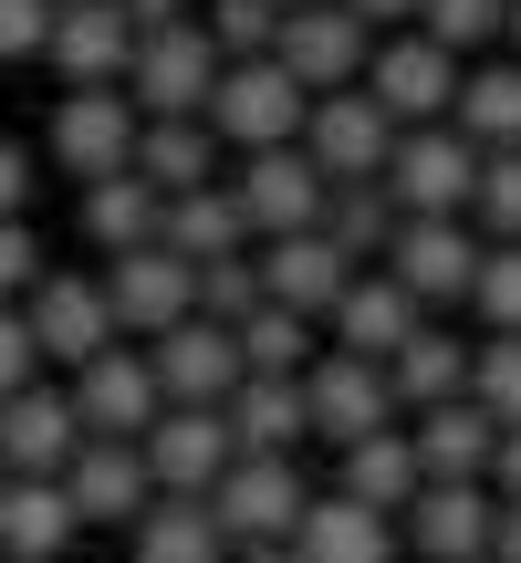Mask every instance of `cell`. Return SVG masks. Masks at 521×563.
Returning <instances> with one entry per match:
<instances>
[{
    "instance_id": "obj_1",
    "label": "cell",
    "mask_w": 521,
    "mask_h": 563,
    "mask_svg": "<svg viewBox=\"0 0 521 563\" xmlns=\"http://www.w3.org/2000/svg\"><path fill=\"white\" fill-rule=\"evenodd\" d=\"M136 136H146V104L125 95V84H63L53 125H42V146H53L63 178H115V167H136Z\"/></svg>"
},
{
    "instance_id": "obj_2",
    "label": "cell",
    "mask_w": 521,
    "mask_h": 563,
    "mask_svg": "<svg viewBox=\"0 0 521 563\" xmlns=\"http://www.w3.org/2000/svg\"><path fill=\"white\" fill-rule=\"evenodd\" d=\"M480 251H490V230L469 220V209H407L397 241H386V272H397L407 292L439 313V302H469V282H480Z\"/></svg>"
},
{
    "instance_id": "obj_3",
    "label": "cell",
    "mask_w": 521,
    "mask_h": 563,
    "mask_svg": "<svg viewBox=\"0 0 521 563\" xmlns=\"http://www.w3.org/2000/svg\"><path fill=\"white\" fill-rule=\"evenodd\" d=\"M302 115H313V84H302L281 53L230 63L220 95H209V125H220V146H241V157H251V146H292Z\"/></svg>"
},
{
    "instance_id": "obj_4",
    "label": "cell",
    "mask_w": 521,
    "mask_h": 563,
    "mask_svg": "<svg viewBox=\"0 0 521 563\" xmlns=\"http://www.w3.org/2000/svg\"><path fill=\"white\" fill-rule=\"evenodd\" d=\"M459 74H469V63L448 53L439 32H418V21H407V32H376L365 95H376L397 125H439V115H459Z\"/></svg>"
},
{
    "instance_id": "obj_5",
    "label": "cell",
    "mask_w": 521,
    "mask_h": 563,
    "mask_svg": "<svg viewBox=\"0 0 521 563\" xmlns=\"http://www.w3.org/2000/svg\"><path fill=\"white\" fill-rule=\"evenodd\" d=\"M220 74H230V53L209 42V21L188 11V21H167V32L136 42V74H125V95H136L146 115H209Z\"/></svg>"
},
{
    "instance_id": "obj_6",
    "label": "cell",
    "mask_w": 521,
    "mask_h": 563,
    "mask_svg": "<svg viewBox=\"0 0 521 563\" xmlns=\"http://www.w3.org/2000/svg\"><path fill=\"white\" fill-rule=\"evenodd\" d=\"M209 501H220L230 543H292V522H302V501H313V481H302L292 449H241V460L209 481Z\"/></svg>"
},
{
    "instance_id": "obj_7",
    "label": "cell",
    "mask_w": 521,
    "mask_h": 563,
    "mask_svg": "<svg viewBox=\"0 0 521 563\" xmlns=\"http://www.w3.org/2000/svg\"><path fill=\"white\" fill-rule=\"evenodd\" d=\"M74 407H84V439H146L167 418V386H157V355L146 344H104V355L74 365Z\"/></svg>"
},
{
    "instance_id": "obj_8",
    "label": "cell",
    "mask_w": 521,
    "mask_h": 563,
    "mask_svg": "<svg viewBox=\"0 0 521 563\" xmlns=\"http://www.w3.org/2000/svg\"><path fill=\"white\" fill-rule=\"evenodd\" d=\"M302 397H313V439H334V449H355V439H376V428L407 418L397 376H386L376 355H344V344H323V355L302 365Z\"/></svg>"
},
{
    "instance_id": "obj_9",
    "label": "cell",
    "mask_w": 521,
    "mask_h": 563,
    "mask_svg": "<svg viewBox=\"0 0 521 563\" xmlns=\"http://www.w3.org/2000/svg\"><path fill=\"white\" fill-rule=\"evenodd\" d=\"M480 157H490V146L469 136L459 115L407 125L397 157H386V188H397V209H469V199H480Z\"/></svg>"
},
{
    "instance_id": "obj_10",
    "label": "cell",
    "mask_w": 521,
    "mask_h": 563,
    "mask_svg": "<svg viewBox=\"0 0 521 563\" xmlns=\"http://www.w3.org/2000/svg\"><path fill=\"white\" fill-rule=\"evenodd\" d=\"M397 136L407 125L386 115L365 84H334V95H313V115H302V146H313V167L323 178H386V157H397Z\"/></svg>"
},
{
    "instance_id": "obj_11",
    "label": "cell",
    "mask_w": 521,
    "mask_h": 563,
    "mask_svg": "<svg viewBox=\"0 0 521 563\" xmlns=\"http://www.w3.org/2000/svg\"><path fill=\"white\" fill-rule=\"evenodd\" d=\"M104 302H115V323L146 344V334H167V323L199 313V262H188V251H167V241L104 251Z\"/></svg>"
},
{
    "instance_id": "obj_12",
    "label": "cell",
    "mask_w": 521,
    "mask_h": 563,
    "mask_svg": "<svg viewBox=\"0 0 521 563\" xmlns=\"http://www.w3.org/2000/svg\"><path fill=\"white\" fill-rule=\"evenodd\" d=\"M230 188H241L251 230L260 241H281V230H323V199H334V178L313 167V146H251L241 167H230Z\"/></svg>"
},
{
    "instance_id": "obj_13",
    "label": "cell",
    "mask_w": 521,
    "mask_h": 563,
    "mask_svg": "<svg viewBox=\"0 0 521 563\" xmlns=\"http://www.w3.org/2000/svg\"><path fill=\"white\" fill-rule=\"evenodd\" d=\"M271 53L292 63L313 95H334V84H365V63H376V21H365V11H344V0H292Z\"/></svg>"
},
{
    "instance_id": "obj_14",
    "label": "cell",
    "mask_w": 521,
    "mask_h": 563,
    "mask_svg": "<svg viewBox=\"0 0 521 563\" xmlns=\"http://www.w3.org/2000/svg\"><path fill=\"white\" fill-rule=\"evenodd\" d=\"M146 355H157L167 407H230V386L251 376L241 323H209V313H188V323H167V334H146Z\"/></svg>"
},
{
    "instance_id": "obj_15",
    "label": "cell",
    "mask_w": 521,
    "mask_h": 563,
    "mask_svg": "<svg viewBox=\"0 0 521 563\" xmlns=\"http://www.w3.org/2000/svg\"><path fill=\"white\" fill-rule=\"evenodd\" d=\"M21 313H32V334H42V365H84V355H104V344L125 334L115 302H104V272H42L32 292H21Z\"/></svg>"
},
{
    "instance_id": "obj_16",
    "label": "cell",
    "mask_w": 521,
    "mask_h": 563,
    "mask_svg": "<svg viewBox=\"0 0 521 563\" xmlns=\"http://www.w3.org/2000/svg\"><path fill=\"white\" fill-rule=\"evenodd\" d=\"M397 522H407V553L418 563H469V553H490V532H501V490L490 481H428Z\"/></svg>"
},
{
    "instance_id": "obj_17",
    "label": "cell",
    "mask_w": 521,
    "mask_h": 563,
    "mask_svg": "<svg viewBox=\"0 0 521 563\" xmlns=\"http://www.w3.org/2000/svg\"><path fill=\"white\" fill-rule=\"evenodd\" d=\"M74 449H84V407H74V386H11L0 397V460L11 470H32V481H63L74 470Z\"/></svg>"
},
{
    "instance_id": "obj_18",
    "label": "cell",
    "mask_w": 521,
    "mask_h": 563,
    "mask_svg": "<svg viewBox=\"0 0 521 563\" xmlns=\"http://www.w3.org/2000/svg\"><path fill=\"white\" fill-rule=\"evenodd\" d=\"M136 21H125V0H63L53 42H42V63H53L63 84H125L136 74Z\"/></svg>"
},
{
    "instance_id": "obj_19",
    "label": "cell",
    "mask_w": 521,
    "mask_h": 563,
    "mask_svg": "<svg viewBox=\"0 0 521 563\" xmlns=\"http://www.w3.org/2000/svg\"><path fill=\"white\" fill-rule=\"evenodd\" d=\"M418 323H428V302L407 292L386 262H365L355 282H344V302L323 313V344H344V355H376V365H386L407 334H418Z\"/></svg>"
},
{
    "instance_id": "obj_20",
    "label": "cell",
    "mask_w": 521,
    "mask_h": 563,
    "mask_svg": "<svg viewBox=\"0 0 521 563\" xmlns=\"http://www.w3.org/2000/svg\"><path fill=\"white\" fill-rule=\"evenodd\" d=\"M355 272L365 262L334 241V230H281V241H260V292L292 302V313H313V323L344 302V282H355Z\"/></svg>"
},
{
    "instance_id": "obj_21",
    "label": "cell",
    "mask_w": 521,
    "mask_h": 563,
    "mask_svg": "<svg viewBox=\"0 0 521 563\" xmlns=\"http://www.w3.org/2000/svg\"><path fill=\"white\" fill-rule=\"evenodd\" d=\"M397 543H407V522L376 511V501H355V490H313L302 522H292L302 563H397Z\"/></svg>"
},
{
    "instance_id": "obj_22",
    "label": "cell",
    "mask_w": 521,
    "mask_h": 563,
    "mask_svg": "<svg viewBox=\"0 0 521 563\" xmlns=\"http://www.w3.org/2000/svg\"><path fill=\"white\" fill-rule=\"evenodd\" d=\"M230 553L241 543H230L209 490H157V501L125 522V563H230Z\"/></svg>"
},
{
    "instance_id": "obj_23",
    "label": "cell",
    "mask_w": 521,
    "mask_h": 563,
    "mask_svg": "<svg viewBox=\"0 0 521 563\" xmlns=\"http://www.w3.org/2000/svg\"><path fill=\"white\" fill-rule=\"evenodd\" d=\"M230 460H241L230 407H167V418L146 428V470H157V490H209Z\"/></svg>"
},
{
    "instance_id": "obj_24",
    "label": "cell",
    "mask_w": 521,
    "mask_h": 563,
    "mask_svg": "<svg viewBox=\"0 0 521 563\" xmlns=\"http://www.w3.org/2000/svg\"><path fill=\"white\" fill-rule=\"evenodd\" d=\"M63 490H74L84 522H136L146 501H157V470H146V439H84L74 470H63Z\"/></svg>"
},
{
    "instance_id": "obj_25",
    "label": "cell",
    "mask_w": 521,
    "mask_h": 563,
    "mask_svg": "<svg viewBox=\"0 0 521 563\" xmlns=\"http://www.w3.org/2000/svg\"><path fill=\"white\" fill-rule=\"evenodd\" d=\"M74 532H84V511L63 481H32V470L0 481V563H63Z\"/></svg>"
},
{
    "instance_id": "obj_26",
    "label": "cell",
    "mask_w": 521,
    "mask_h": 563,
    "mask_svg": "<svg viewBox=\"0 0 521 563\" xmlns=\"http://www.w3.org/2000/svg\"><path fill=\"white\" fill-rule=\"evenodd\" d=\"M407 439H418L428 481H490V449H501V418H490L480 397H439L407 418Z\"/></svg>"
},
{
    "instance_id": "obj_27",
    "label": "cell",
    "mask_w": 521,
    "mask_h": 563,
    "mask_svg": "<svg viewBox=\"0 0 521 563\" xmlns=\"http://www.w3.org/2000/svg\"><path fill=\"white\" fill-rule=\"evenodd\" d=\"M469 355H480V344H469L459 323H439V313H428L418 334L386 355V376H397V407L418 418V407H439V397H469Z\"/></svg>"
},
{
    "instance_id": "obj_28",
    "label": "cell",
    "mask_w": 521,
    "mask_h": 563,
    "mask_svg": "<svg viewBox=\"0 0 521 563\" xmlns=\"http://www.w3.org/2000/svg\"><path fill=\"white\" fill-rule=\"evenodd\" d=\"M84 241H95V251H146V241H167V188L146 178V167L95 178V188H84Z\"/></svg>"
},
{
    "instance_id": "obj_29",
    "label": "cell",
    "mask_w": 521,
    "mask_h": 563,
    "mask_svg": "<svg viewBox=\"0 0 521 563\" xmlns=\"http://www.w3.org/2000/svg\"><path fill=\"white\" fill-rule=\"evenodd\" d=\"M167 251H188V262H220V251H260V230H251L241 188H230V178L178 188V199H167Z\"/></svg>"
},
{
    "instance_id": "obj_30",
    "label": "cell",
    "mask_w": 521,
    "mask_h": 563,
    "mask_svg": "<svg viewBox=\"0 0 521 563\" xmlns=\"http://www.w3.org/2000/svg\"><path fill=\"white\" fill-rule=\"evenodd\" d=\"M334 490H355V501H376V511H407L428 490V460H418V439H407V418L397 428H376V439H355V449H334Z\"/></svg>"
},
{
    "instance_id": "obj_31",
    "label": "cell",
    "mask_w": 521,
    "mask_h": 563,
    "mask_svg": "<svg viewBox=\"0 0 521 563\" xmlns=\"http://www.w3.org/2000/svg\"><path fill=\"white\" fill-rule=\"evenodd\" d=\"M230 428H241V449H302V439H313L302 376H241V386H230Z\"/></svg>"
},
{
    "instance_id": "obj_32",
    "label": "cell",
    "mask_w": 521,
    "mask_h": 563,
    "mask_svg": "<svg viewBox=\"0 0 521 563\" xmlns=\"http://www.w3.org/2000/svg\"><path fill=\"white\" fill-rule=\"evenodd\" d=\"M136 167L178 199V188H199V178H220V125L209 115H146V136H136Z\"/></svg>"
},
{
    "instance_id": "obj_33",
    "label": "cell",
    "mask_w": 521,
    "mask_h": 563,
    "mask_svg": "<svg viewBox=\"0 0 521 563\" xmlns=\"http://www.w3.org/2000/svg\"><path fill=\"white\" fill-rule=\"evenodd\" d=\"M459 125L480 146H521V53H480L459 74Z\"/></svg>"
},
{
    "instance_id": "obj_34",
    "label": "cell",
    "mask_w": 521,
    "mask_h": 563,
    "mask_svg": "<svg viewBox=\"0 0 521 563\" xmlns=\"http://www.w3.org/2000/svg\"><path fill=\"white\" fill-rule=\"evenodd\" d=\"M397 220H407V209H397V188H386V178H344L334 199H323V230H334V241L355 251V262H386Z\"/></svg>"
},
{
    "instance_id": "obj_35",
    "label": "cell",
    "mask_w": 521,
    "mask_h": 563,
    "mask_svg": "<svg viewBox=\"0 0 521 563\" xmlns=\"http://www.w3.org/2000/svg\"><path fill=\"white\" fill-rule=\"evenodd\" d=\"M241 355H251V376H302L323 355V323L292 313V302H260V313H241Z\"/></svg>"
},
{
    "instance_id": "obj_36",
    "label": "cell",
    "mask_w": 521,
    "mask_h": 563,
    "mask_svg": "<svg viewBox=\"0 0 521 563\" xmlns=\"http://www.w3.org/2000/svg\"><path fill=\"white\" fill-rule=\"evenodd\" d=\"M418 32H439L459 63H480V53H501L511 0H418Z\"/></svg>"
},
{
    "instance_id": "obj_37",
    "label": "cell",
    "mask_w": 521,
    "mask_h": 563,
    "mask_svg": "<svg viewBox=\"0 0 521 563\" xmlns=\"http://www.w3.org/2000/svg\"><path fill=\"white\" fill-rule=\"evenodd\" d=\"M469 313H480V334H521V241H490V251H480Z\"/></svg>"
},
{
    "instance_id": "obj_38",
    "label": "cell",
    "mask_w": 521,
    "mask_h": 563,
    "mask_svg": "<svg viewBox=\"0 0 521 563\" xmlns=\"http://www.w3.org/2000/svg\"><path fill=\"white\" fill-rule=\"evenodd\" d=\"M260 251H220V262H199V313L209 323H241V313H260Z\"/></svg>"
},
{
    "instance_id": "obj_39",
    "label": "cell",
    "mask_w": 521,
    "mask_h": 563,
    "mask_svg": "<svg viewBox=\"0 0 521 563\" xmlns=\"http://www.w3.org/2000/svg\"><path fill=\"white\" fill-rule=\"evenodd\" d=\"M469 397H480L501 428H521V334H480V355H469Z\"/></svg>"
},
{
    "instance_id": "obj_40",
    "label": "cell",
    "mask_w": 521,
    "mask_h": 563,
    "mask_svg": "<svg viewBox=\"0 0 521 563\" xmlns=\"http://www.w3.org/2000/svg\"><path fill=\"white\" fill-rule=\"evenodd\" d=\"M209 42H220V53L230 63H251V53H271V42H281V0H209Z\"/></svg>"
},
{
    "instance_id": "obj_41",
    "label": "cell",
    "mask_w": 521,
    "mask_h": 563,
    "mask_svg": "<svg viewBox=\"0 0 521 563\" xmlns=\"http://www.w3.org/2000/svg\"><path fill=\"white\" fill-rule=\"evenodd\" d=\"M469 220H480L490 241H521V146H490V157H480V199H469Z\"/></svg>"
},
{
    "instance_id": "obj_42",
    "label": "cell",
    "mask_w": 521,
    "mask_h": 563,
    "mask_svg": "<svg viewBox=\"0 0 521 563\" xmlns=\"http://www.w3.org/2000/svg\"><path fill=\"white\" fill-rule=\"evenodd\" d=\"M63 0H0V63H32L42 42H53Z\"/></svg>"
},
{
    "instance_id": "obj_43",
    "label": "cell",
    "mask_w": 521,
    "mask_h": 563,
    "mask_svg": "<svg viewBox=\"0 0 521 563\" xmlns=\"http://www.w3.org/2000/svg\"><path fill=\"white\" fill-rule=\"evenodd\" d=\"M42 376V334H32V313H21V302H0V397H11V386H32Z\"/></svg>"
},
{
    "instance_id": "obj_44",
    "label": "cell",
    "mask_w": 521,
    "mask_h": 563,
    "mask_svg": "<svg viewBox=\"0 0 521 563\" xmlns=\"http://www.w3.org/2000/svg\"><path fill=\"white\" fill-rule=\"evenodd\" d=\"M42 282V241H32V220H0V302H21Z\"/></svg>"
},
{
    "instance_id": "obj_45",
    "label": "cell",
    "mask_w": 521,
    "mask_h": 563,
    "mask_svg": "<svg viewBox=\"0 0 521 563\" xmlns=\"http://www.w3.org/2000/svg\"><path fill=\"white\" fill-rule=\"evenodd\" d=\"M32 178H42V167H32V146H21V136H0V220H21V209H32Z\"/></svg>"
},
{
    "instance_id": "obj_46",
    "label": "cell",
    "mask_w": 521,
    "mask_h": 563,
    "mask_svg": "<svg viewBox=\"0 0 521 563\" xmlns=\"http://www.w3.org/2000/svg\"><path fill=\"white\" fill-rule=\"evenodd\" d=\"M490 490L521 501V428H501V449H490Z\"/></svg>"
},
{
    "instance_id": "obj_47",
    "label": "cell",
    "mask_w": 521,
    "mask_h": 563,
    "mask_svg": "<svg viewBox=\"0 0 521 563\" xmlns=\"http://www.w3.org/2000/svg\"><path fill=\"white\" fill-rule=\"evenodd\" d=\"M199 11V0H125V21H136V32H167V21H188Z\"/></svg>"
},
{
    "instance_id": "obj_48",
    "label": "cell",
    "mask_w": 521,
    "mask_h": 563,
    "mask_svg": "<svg viewBox=\"0 0 521 563\" xmlns=\"http://www.w3.org/2000/svg\"><path fill=\"white\" fill-rule=\"evenodd\" d=\"M344 11H365L376 32H407V21H418V0H344Z\"/></svg>"
},
{
    "instance_id": "obj_49",
    "label": "cell",
    "mask_w": 521,
    "mask_h": 563,
    "mask_svg": "<svg viewBox=\"0 0 521 563\" xmlns=\"http://www.w3.org/2000/svg\"><path fill=\"white\" fill-rule=\"evenodd\" d=\"M490 563H521V501H501V532H490Z\"/></svg>"
},
{
    "instance_id": "obj_50",
    "label": "cell",
    "mask_w": 521,
    "mask_h": 563,
    "mask_svg": "<svg viewBox=\"0 0 521 563\" xmlns=\"http://www.w3.org/2000/svg\"><path fill=\"white\" fill-rule=\"evenodd\" d=\"M230 563H302V553H292V543H241Z\"/></svg>"
},
{
    "instance_id": "obj_51",
    "label": "cell",
    "mask_w": 521,
    "mask_h": 563,
    "mask_svg": "<svg viewBox=\"0 0 521 563\" xmlns=\"http://www.w3.org/2000/svg\"><path fill=\"white\" fill-rule=\"evenodd\" d=\"M501 53H521V0H511V32H501Z\"/></svg>"
},
{
    "instance_id": "obj_52",
    "label": "cell",
    "mask_w": 521,
    "mask_h": 563,
    "mask_svg": "<svg viewBox=\"0 0 521 563\" xmlns=\"http://www.w3.org/2000/svg\"><path fill=\"white\" fill-rule=\"evenodd\" d=\"M0 481H11V460H0Z\"/></svg>"
},
{
    "instance_id": "obj_53",
    "label": "cell",
    "mask_w": 521,
    "mask_h": 563,
    "mask_svg": "<svg viewBox=\"0 0 521 563\" xmlns=\"http://www.w3.org/2000/svg\"><path fill=\"white\" fill-rule=\"evenodd\" d=\"M469 563H490V553H469Z\"/></svg>"
},
{
    "instance_id": "obj_54",
    "label": "cell",
    "mask_w": 521,
    "mask_h": 563,
    "mask_svg": "<svg viewBox=\"0 0 521 563\" xmlns=\"http://www.w3.org/2000/svg\"><path fill=\"white\" fill-rule=\"evenodd\" d=\"M281 11H292V0H281Z\"/></svg>"
}]
</instances>
